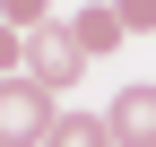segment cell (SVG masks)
<instances>
[{
	"instance_id": "obj_1",
	"label": "cell",
	"mask_w": 156,
	"mask_h": 147,
	"mask_svg": "<svg viewBox=\"0 0 156 147\" xmlns=\"http://www.w3.org/2000/svg\"><path fill=\"white\" fill-rule=\"evenodd\" d=\"M52 104H61V95H44L26 69H17V78H0V147H44L52 121H61Z\"/></svg>"
},
{
	"instance_id": "obj_2",
	"label": "cell",
	"mask_w": 156,
	"mask_h": 147,
	"mask_svg": "<svg viewBox=\"0 0 156 147\" xmlns=\"http://www.w3.org/2000/svg\"><path fill=\"white\" fill-rule=\"evenodd\" d=\"M26 78L44 87V95H69V87L87 78V52L69 43V26H35L26 35Z\"/></svg>"
},
{
	"instance_id": "obj_3",
	"label": "cell",
	"mask_w": 156,
	"mask_h": 147,
	"mask_svg": "<svg viewBox=\"0 0 156 147\" xmlns=\"http://www.w3.org/2000/svg\"><path fill=\"white\" fill-rule=\"evenodd\" d=\"M104 130H113V147H156V78H130L104 104Z\"/></svg>"
},
{
	"instance_id": "obj_4",
	"label": "cell",
	"mask_w": 156,
	"mask_h": 147,
	"mask_svg": "<svg viewBox=\"0 0 156 147\" xmlns=\"http://www.w3.org/2000/svg\"><path fill=\"white\" fill-rule=\"evenodd\" d=\"M61 26H69V43L87 52V61H104V52H122V17H113V0H95V9L61 17Z\"/></svg>"
},
{
	"instance_id": "obj_5",
	"label": "cell",
	"mask_w": 156,
	"mask_h": 147,
	"mask_svg": "<svg viewBox=\"0 0 156 147\" xmlns=\"http://www.w3.org/2000/svg\"><path fill=\"white\" fill-rule=\"evenodd\" d=\"M44 147H113V130H104V113H61Z\"/></svg>"
},
{
	"instance_id": "obj_6",
	"label": "cell",
	"mask_w": 156,
	"mask_h": 147,
	"mask_svg": "<svg viewBox=\"0 0 156 147\" xmlns=\"http://www.w3.org/2000/svg\"><path fill=\"white\" fill-rule=\"evenodd\" d=\"M0 26H17V35L52 26V0H0Z\"/></svg>"
},
{
	"instance_id": "obj_7",
	"label": "cell",
	"mask_w": 156,
	"mask_h": 147,
	"mask_svg": "<svg viewBox=\"0 0 156 147\" xmlns=\"http://www.w3.org/2000/svg\"><path fill=\"white\" fill-rule=\"evenodd\" d=\"M113 17H122V35H156V0H113Z\"/></svg>"
},
{
	"instance_id": "obj_8",
	"label": "cell",
	"mask_w": 156,
	"mask_h": 147,
	"mask_svg": "<svg viewBox=\"0 0 156 147\" xmlns=\"http://www.w3.org/2000/svg\"><path fill=\"white\" fill-rule=\"evenodd\" d=\"M17 69H26V35H17V26H0V78H17Z\"/></svg>"
}]
</instances>
